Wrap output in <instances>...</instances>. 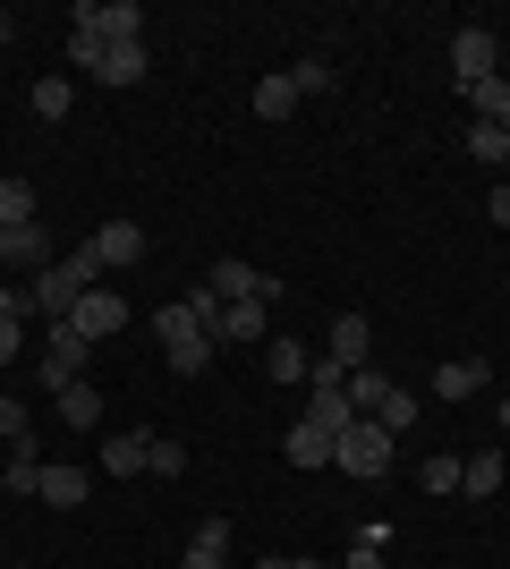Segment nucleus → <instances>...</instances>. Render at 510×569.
<instances>
[{"label":"nucleus","instance_id":"1","mask_svg":"<svg viewBox=\"0 0 510 569\" xmlns=\"http://www.w3.org/2000/svg\"><path fill=\"white\" fill-rule=\"evenodd\" d=\"M153 332H162V349H170V375H204V357H213V332L196 323V307H188V298L153 307Z\"/></svg>","mask_w":510,"mask_h":569},{"label":"nucleus","instance_id":"2","mask_svg":"<svg viewBox=\"0 0 510 569\" xmlns=\"http://www.w3.org/2000/svg\"><path fill=\"white\" fill-rule=\"evenodd\" d=\"M391 451H400V433H383L374 417H358V426L332 442V468H340V476H358V485H374V476L391 468Z\"/></svg>","mask_w":510,"mask_h":569},{"label":"nucleus","instance_id":"3","mask_svg":"<svg viewBox=\"0 0 510 569\" xmlns=\"http://www.w3.org/2000/svg\"><path fill=\"white\" fill-rule=\"evenodd\" d=\"M77 34H94L102 51L146 43V9H137V0H77Z\"/></svg>","mask_w":510,"mask_h":569},{"label":"nucleus","instance_id":"4","mask_svg":"<svg viewBox=\"0 0 510 569\" xmlns=\"http://www.w3.org/2000/svg\"><path fill=\"white\" fill-rule=\"evenodd\" d=\"M86 357H94V340H86V332H69V323H43V366H34V375L51 382V400H60L69 382H86Z\"/></svg>","mask_w":510,"mask_h":569},{"label":"nucleus","instance_id":"5","mask_svg":"<svg viewBox=\"0 0 510 569\" xmlns=\"http://www.w3.org/2000/svg\"><path fill=\"white\" fill-rule=\"evenodd\" d=\"M60 323H69V332H86V340L102 349L111 332H128V298H120L111 281H94V289H86V298H77L69 315H60Z\"/></svg>","mask_w":510,"mask_h":569},{"label":"nucleus","instance_id":"6","mask_svg":"<svg viewBox=\"0 0 510 569\" xmlns=\"http://www.w3.org/2000/svg\"><path fill=\"white\" fill-rule=\"evenodd\" d=\"M451 77H460V94H468V86H486V77H502L493 26H460V34H451Z\"/></svg>","mask_w":510,"mask_h":569},{"label":"nucleus","instance_id":"7","mask_svg":"<svg viewBox=\"0 0 510 569\" xmlns=\"http://www.w3.org/2000/svg\"><path fill=\"white\" fill-rule=\"evenodd\" d=\"M366 349H374V332H366V315H332V340H323V366H340V375H358Z\"/></svg>","mask_w":510,"mask_h":569},{"label":"nucleus","instance_id":"8","mask_svg":"<svg viewBox=\"0 0 510 569\" xmlns=\"http://www.w3.org/2000/svg\"><path fill=\"white\" fill-rule=\"evenodd\" d=\"M94 256H102V272H128V263H146V230H137V221H102Z\"/></svg>","mask_w":510,"mask_h":569},{"label":"nucleus","instance_id":"9","mask_svg":"<svg viewBox=\"0 0 510 569\" xmlns=\"http://www.w3.org/2000/svg\"><path fill=\"white\" fill-rule=\"evenodd\" d=\"M307 426H323L332 442L358 426V408H349V382H316V400H307Z\"/></svg>","mask_w":510,"mask_h":569},{"label":"nucleus","instance_id":"10","mask_svg":"<svg viewBox=\"0 0 510 569\" xmlns=\"http://www.w3.org/2000/svg\"><path fill=\"white\" fill-rule=\"evenodd\" d=\"M34 493H43L51 510H77V501L94 493V476H86V468H69V459H51V468H43V485H34Z\"/></svg>","mask_w":510,"mask_h":569},{"label":"nucleus","instance_id":"11","mask_svg":"<svg viewBox=\"0 0 510 569\" xmlns=\"http://www.w3.org/2000/svg\"><path fill=\"white\" fill-rule=\"evenodd\" d=\"M0 263H34V272H43V263H51V238L34 230V221H0Z\"/></svg>","mask_w":510,"mask_h":569},{"label":"nucleus","instance_id":"12","mask_svg":"<svg viewBox=\"0 0 510 569\" xmlns=\"http://www.w3.org/2000/svg\"><path fill=\"white\" fill-rule=\"evenodd\" d=\"M460 493H468V501H493V493H502V451H493V442L460 459Z\"/></svg>","mask_w":510,"mask_h":569},{"label":"nucleus","instance_id":"13","mask_svg":"<svg viewBox=\"0 0 510 569\" xmlns=\"http://www.w3.org/2000/svg\"><path fill=\"white\" fill-rule=\"evenodd\" d=\"M153 433H102V476H146Z\"/></svg>","mask_w":510,"mask_h":569},{"label":"nucleus","instance_id":"14","mask_svg":"<svg viewBox=\"0 0 510 569\" xmlns=\"http://www.w3.org/2000/svg\"><path fill=\"white\" fill-rule=\"evenodd\" d=\"M137 77H146V43H111V51H102V69H94V86H111V94H128Z\"/></svg>","mask_w":510,"mask_h":569},{"label":"nucleus","instance_id":"15","mask_svg":"<svg viewBox=\"0 0 510 569\" xmlns=\"http://www.w3.org/2000/svg\"><path fill=\"white\" fill-rule=\"evenodd\" d=\"M256 332H264V298H239V307H221L213 349H239V340H256Z\"/></svg>","mask_w":510,"mask_h":569},{"label":"nucleus","instance_id":"16","mask_svg":"<svg viewBox=\"0 0 510 569\" xmlns=\"http://www.w3.org/2000/svg\"><path fill=\"white\" fill-rule=\"evenodd\" d=\"M281 459H290V468H332V433L298 417V426H290V442H281Z\"/></svg>","mask_w":510,"mask_h":569},{"label":"nucleus","instance_id":"17","mask_svg":"<svg viewBox=\"0 0 510 569\" xmlns=\"http://www.w3.org/2000/svg\"><path fill=\"white\" fill-rule=\"evenodd\" d=\"M179 569H230V519L196 527V545H188V561H179Z\"/></svg>","mask_w":510,"mask_h":569},{"label":"nucleus","instance_id":"18","mask_svg":"<svg viewBox=\"0 0 510 569\" xmlns=\"http://www.w3.org/2000/svg\"><path fill=\"white\" fill-rule=\"evenodd\" d=\"M486 391V366L477 357H451V366H434V400H477Z\"/></svg>","mask_w":510,"mask_h":569},{"label":"nucleus","instance_id":"19","mask_svg":"<svg viewBox=\"0 0 510 569\" xmlns=\"http://www.w3.org/2000/svg\"><path fill=\"white\" fill-rule=\"evenodd\" d=\"M264 375L272 382H307V375H316V357L298 349V340H272V349H264Z\"/></svg>","mask_w":510,"mask_h":569},{"label":"nucleus","instance_id":"20","mask_svg":"<svg viewBox=\"0 0 510 569\" xmlns=\"http://www.w3.org/2000/svg\"><path fill=\"white\" fill-rule=\"evenodd\" d=\"M290 111H298L290 69H281V77H256V119H290Z\"/></svg>","mask_w":510,"mask_h":569},{"label":"nucleus","instance_id":"21","mask_svg":"<svg viewBox=\"0 0 510 569\" xmlns=\"http://www.w3.org/2000/svg\"><path fill=\"white\" fill-rule=\"evenodd\" d=\"M468 102H477V119L510 128V77H486V86H468Z\"/></svg>","mask_w":510,"mask_h":569},{"label":"nucleus","instance_id":"22","mask_svg":"<svg viewBox=\"0 0 510 569\" xmlns=\"http://www.w3.org/2000/svg\"><path fill=\"white\" fill-rule=\"evenodd\" d=\"M60 417H69V426H102V391L94 382H69V391H60Z\"/></svg>","mask_w":510,"mask_h":569},{"label":"nucleus","instance_id":"23","mask_svg":"<svg viewBox=\"0 0 510 569\" xmlns=\"http://www.w3.org/2000/svg\"><path fill=\"white\" fill-rule=\"evenodd\" d=\"M0 485H9V493H34V485H43V459H34V442H18V451H9Z\"/></svg>","mask_w":510,"mask_h":569},{"label":"nucleus","instance_id":"24","mask_svg":"<svg viewBox=\"0 0 510 569\" xmlns=\"http://www.w3.org/2000/svg\"><path fill=\"white\" fill-rule=\"evenodd\" d=\"M374 426H383V433H409V426H417V391H400V382H391L383 408H374Z\"/></svg>","mask_w":510,"mask_h":569},{"label":"nucleus","instance_id":"25","mask_svg":"<svg viewBox=\"0 0 510 569\" xmlns=\"http://www.w3.org/2000/svg\"><path fill=\"white\" fill-rule=\"evenodd\" d=\"M468 162H510V137L493 128V119H477V128H468Z\"/></svg>","mask_w":510,"mask_h":569},{"label":"nucleus","instance_id":"26","mask_svg":"<svg viewBox=\"0 0 510 569\" xmlns=\"http://www.w3.org/2000/svg\"><path fill=\"white\" fill-rule=\"evenodd\" d=\"M0 221H34V179H18V170L0 179Z\"/></svg>","mask_w":510,"mask_h":569},{"label":"nucleus","instance_id":"27","mask_svg":"<svg viewBox=\"0 0 510 569\" xmlns=\"http://www.w3.org/2000/svg\"><path fill=\"white\" fill-rule=\"evenodd\" d=\"M383 391H391V382L374 375V366H358V375H349V408H358V417H374V408H383Z\"/></svg>","mask_w":510,"mask_h":569},{"label":"nucleus","instance_id":"28","mask_svg":"<svg viewBox=\"0 0 510 569\" xmlns=\"http://www.w3.org/2000/svg\"><path fill=\"white\" fill-rule=\"evenodd\" d=\"M417 485H426V493H460V459H451V451H434L426 468H417Z\"/></svg>","mask_w":510,"mask_h":569},{"label":"nucleus","instance_id":"29","mask_svg":"<svg viewBox=\"0 0 510 569\" xmlns=\"http://www.w3.org/2000/svg\"><path fill=\"white\" fill-rule=\"evenodd\" d=\"M69 102H77L69 77H43V86H34V111H43V119H69Z\"/></svg>","mask_w":510,"mask_h":569},{"label":"nucleus","instance_id":"30","mask_svg":"<svg viewBox=\"0 0 510 569\" xmlns=\"http://www.w3.org/2000/svg\"><path fill=\"white\" fill-rule=\"evenodd\" d=\"M146 476H188V451H179V442H153V451H146Z\"/></svg>","mask_w":510,"mask_h":569},{"label":"nucleus","instance_id":"31","mask_svg":"<svg viewBox=\"0 0 510 569\" xmlns=\"http://www.w3.org/2000/svg\"><path fill=\"white\" fill-rule=\"evenodd\" d=\"M290 86H298V102H307V94H323V86H332V69H323V60H298Z\"/></svg>","mask_w":510,"mask_h":569},{"label":"nucleus","instance_id":"32","mask_svg":"<svg viewBox=\"0 0 510 569\" xmlns=\"http://www.w3.org/2000/svg\"><path fill=\"white\" fill-rule=\"evenodd\" d=\"M0 442H9V451H18V442H34V433H26V408H18V400H0Z\"/></svg>","mask_w":510,"mask_h":569},{"label":"nucleus","instance_id":"33","mask_svg":"<svg viewBox=\"0 0 510 569\" xmlns=\"http://www.w3.org/2000/svg\"><path fill=\"white\" fill-rule=\"evenodd\" d=\"M18 349H26V315H0V366H18Z\"/></svg>","mask_w":510,"mask_h":569},{"label":"nucleus","instance_id":"34","mask_svg":"<svg viewBox=\"0 0 510 569\" xmlns=\"http://www.w3.org/2000/svg\"><path fill=\"white\" fill-rule=\"evenodd\" d=\"M0 315H34V298H26V289H9V281H0Z\"/></svg>","mask_w":510,"mask_h":569},{"label":"nucleus","instance_id":"35","mask_svg":"<svg viewBox=\"0 0 510 569\" xmlns=\"http://www.w3.org/2000/svg\"><path fill=\"white\" fill-rule=\"evenodd\" d=\"M340 569H383V552H374V545H358V552H349Z\"/></svg>","mask_w":510,"mask_h":569},{"label":"nucleus","instance_id":"36","mask_svg":"<svg viewBox=\"0 0 510 569\" xmlns=\"http://www.w3.org/2000/svg\"><path fill=\"white\" fill-rule=\"evenodd\" d=\"M486 213H493V221H502V230H510V179H502V188H493V204H486Z\"/></svg>","mask_w":510,"mask_h":569},{"label":"nucleus","instance_id":"37","mask_svg":"<svg viewBox=\"0 0 510 569\" xmlns=\"http://www.w3.org/2000/svg\"><path fill=\"white\" fill-rule=\"evenodd\" d=\"M272 569H323V561H298V552H290V561H272Z\"/></svg>","mask_w":510,"mask_h":569},{"label":"nucleus","instance_id":"38","mask_svg":"<svg viewBox=\"0 0 510 569\" xmlns=\"http://www.w3.org/2000/svg\"><path fill=\"white\" fill-rule=\"evenodd\" d=\"M9 34H18V26H9V18H0V43H9Z\"/></svg>","mask_w":510,"mask_h":569},{"label":"nucleus","instance_id":"39","mask_svg":"<svg viewBox=\"0 0 510 569\" xmlns=\"http://www.w3.org/2000/svg\"><path fill=\"white\" fill-rule=\"evenodd\" d=\"M502 433H510V400H502Z\"/></svg>","mask_w":510,"mask_h":569},{"label":"nucleus","instance_id":"40","mask_svg":"<svg viewBox=\"0 0 510 569\" xmlns=\"http://www.w3.org/2000/svg\"><path fill=\"white\" fill-rule=\"evenodd\" d=\"M264 569H272V561H264Z\"/></svg>","mask_w":510,"mask_h":569},{"label":"nucleus","instance_id":"41","mask_svg":"<svg viewBox=\"0 0 510 569\" xmlns=\"http://www.w3.org/2000/svg\"><path fill=\"white\" fill-rule=\"evenodd\" d=\"M502 170H510V162H502Z\"/></svg>","mask_w":510,"mask_h":569}]
</instances>
